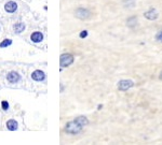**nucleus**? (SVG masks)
Here are the masks:
<instances>
[{"label":"nucleus","instance_id":"f257e3e1","mask_svg":"<svg viewBox=\"0 0 162 145\" xmlns=\"http://www.w3.org/2000/svg\"><path fill=\"white\" fill-rule=\"evenodd\" d=\"M82 126H81L79 123H77L76 120H73V122H69L66 124L65 126V132L69 133V134H77L82 130Z\"/></svg>","mask_w":162,"mask_h":145},{"label":"nucleus","instance_id":"f03ea898","mask_svg":"<svg viewBox=\"0 0 162 145\" xmlns=\"http://www.w3.org/2000/svg\"><path fill=\"white\" fill-rule=\"evenodd\" d=\"M74 62V56L71 54H68V53H65V54H62L60 57V64H61V70L63 68H67L68 66Z\"/></svg>","mask_w":162,"mask_h":145},{"label":"nucleus","instance_id":"7ed1b4c3","mask_svg":"<svg viewBox=\"0 0 162 145\" xmlns=\"http://www.w3.org/2000/svg\"><path fill=\"white\" fill-rule=\"evenodd\" d=\"M134 86V83L131 80H121L118 82V89L121 91H127Z\"/></svg>","mask_w":162,"mask_h":145},{"label":"nucleus","instance_id":"20e7f679","mask_svg":"<svg viewBox=\"0 0 162 145\" xmlns=\"http://www.w3.org/2000/svg\"><path fill=\"white\" fill-rule=\"evenodd\" d=\"M75 15H76V17L80 18V19H88V18L91 17V13H90V11L89 10H86V9L79 8L76 10Z\"/></svg>","mask_w":162,"mask_h":145},{"label":"nucleus","instance_id":"39448f33","mask_svg":"<svg viewBox=\"0 0 162 145\" xmlns=\"http://www.w3.org/2000/svg\"><path fill=\"white\" fill-rule=\"evenodd\" d=\"M7 80H8L9 83H12V84H15L17 82L21 80V75L18 74L15 71H11L7 74Z\"/></svg>","mask_w":162,"mask_h":145},{"label":"nucleus","instance_id":"423d86ee","mask_svg":"<svg viewBox=\"0 0 162 145\" xmlns=\"http://www.w3.org/2000/svg\"><path fill=\"white\" fill-rule=\"evenodd\" d=\"M31 79L34 81L37 82H42L44 79H46V73L41 71V70H36L34 72L31 73Z\"/></svg>","mask_w":162,"mask_h":145},{"label":"nucleus","instance_id":"0eeeda50","mask_svg":"<svg viewBox=\"0 0 162 145\" xmlns=\"http://www.w3.org/2000/svg\"><path fill=\"white\" fill-rule=\"evenodd\" d=\"M144 16H145L147 19H149V21H155V19L158 18L159 14L156 9H150V10H148V11H146V12L144 13Z\"/></svg>","mask_w":162,"mask_h":145},{"label":"nucleus","instance_id":"6e6552de","mask_svg":"<svg viewBox=\"0 0 162 145\" xmlns=\"http://www.w3.org/2000/svg\"><path fill=\"white\" fill-rule=\"evenodd\" d=\"M4 10L8 13H14L17 10V3L14 1H8L4 4Z\"/></svg>","mask_w":162,"mask_h":145},{"label":"nucleus","instance_id":"1a4fd4ad","mask_svg":"<svg viewBox=\"0 0 162 145\" xmlns=\"http://www.w3.org/2000/svg\"><path fill=\"white\" fill-rule=\"evenodd\" d=\"M30 40L34 43H40L43 40V34L40 31H35L30 36Z\"/></svg>","mask_w":162,"mask_h":145},{"label":"nucleus","instance_id":"9d476101","mask_svg":"<svg viewBox=\"0 0 162 145\" xmlns=\"http://www.w3.org/2000/svg\"><path fill=\"white\" fill-rule=\"evenodd\" d=\"M17 127H18V124H17V122L15 119H10L7 122V128L10 131H15Z\"/></svg>","mask_w":162,"mask_h":145},{"label":"nucleus","instance_id":"9b49d317","mask_svg":"<svg viewBox=\"0 0 162 145\" xmlns=\"http://www.w3.org/2000/svg\"><path fill=\"white\" fill-rule=\"evenodd\" d=\"M13 30H14V32L15 34H21L23 32L24 30H25V24L24 23H16L15 25L13 26Z\"/></svg>","mask_w":162,"mask_h":145},{"label":"nucleus","instance_id":"f8f14e48","mask_svg":"<svg viewBox=\"0 0 162 145\" xmlns=\"http://www.w3.org/2000/svg\"><path fill=\"white\" fill-rule=\"evenodd\" d=\"M75 120H76L77 123H79L82 127H84V126H86V125L89 124V120H88V118H86L85 116H79L77 118H75Z\"/></svg>","mask_w":162,"mask_h":145},{"label":"nucleus","instance_id":"ddd939ff","mask_svg":"<svg viewBox=\"0 0 162 145\" xmlns=\"http://www.w3.org/2000/svg\"><path fill=\"white\" fill-rule=\"evenodd\" d=\"M12 44V40L11 39H5V40H3L2 42L0 43V47H8V46H10Z\"/></svg>","mask_w":162,"mask_h":145},{"label":"nucleus","instance_id":"4468645a","mask_svg":"<svg viewBox=\"0 0 162 145\" xmlns=\"http://www.w3.org/2000/svg\"><path fill=\"white\" fill-rule=\"evenodd\" d=\"M1 107H2V110H3V111H8V110H9V103H8V101H5V100L1 101Z\"/></svg>","mask_w":162,"mask_h":145},{"label":"nucleus","instance_id":"2eb2a0df","mask_svg":"<svg viewBox=\"0 0 162 145\" xmlns=\"http://www.w3.org/2000/svg\"><path fill=\"white\" fill-rule=\"evenodd\" d=\"M156 40H157L158 42L162 43V30H161V31H159L158 34H156Z\"/></svg>","mask_w":162,"mask_h":145},{"label":"nucleus","instance_id":"dca6fc26","mask_svg":"<svg viewBox=\"0 0 162 145\" xmlns=\"http://www.w3.org/2000/svg\"><path fill=\"white\" fill-rule=\"evenodd\" d=\"M86 36H88V31H86V30H83V31H81L80 38H85Z\"/></svg>","mask_w":162,"mask_h":145},{"label":"nucleus","instance_id":"f3484780","mask_svg":"<svg viewBox=\"0 0 162 145\" xmlns=\"http://www.w3.org/2000/svg\"><path fill=\"white\" fill-rule=\"evenodd\" d=\"M159 79H160V80H161V81H162V72L160 73V77H159Z\"/></svg>","mask_w":162,"mask_h":145}]
</instances>
